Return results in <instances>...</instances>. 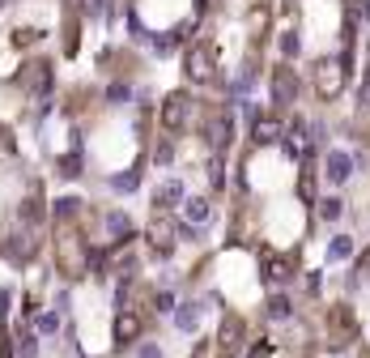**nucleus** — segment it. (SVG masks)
<instances>
[{
  "instance_id": "nucleus-14",
  "label": "nucleus",
  "mask_w": 370,
  "mask_h": 358,
  "mask_svg": "<svg viewBox=\"0 0 370 358\" xmlns=\"http://www.w3.org/2000/svg\"><path fill=\"white\" fill-rule=\"evenodd\" d=\"M179 200H183V184H179V179H166L162 188L153 192V205H157V214H166L171 205H179Z\"/></svg>"
},
{
  "instance_id": "nucleus-11",
  "label": "nucleus",
  "mask_w": 370,
  "mask_h": 358,
  "mask_svg": "<svg viewBox=\"0 0 370 358\" xmlns=\"http://www.w3.org/2000/svg\"><path fill=\"white\" fill-rule=\"evenodd\" d=\"M273 98H277V107H290V102L298 98V77L290 64H277L273 69Z\"/></svg>"
},
{
  "instance_id": "nucleus-5",
  "label": "nucleus",
  "mask_w": 370,
  "mask_h": 358,
  "mask_svg": "<svg viewBox=\"0 0 370 358\" xmlns=\"http://www.w3.org/2000/svg\"><path fill=\"white\" fill-rule=\"evenodd\" d=\"M192 111H196V98L183 94V90H175V94L162 102V128H166V132H183V128L192 124Z\"/></svg>"
},
{
  "instance_id": "nucleus-1",
  "label": "nucleus",
  "mask_w": 370,
  "mask_h": 358,
  "mask_svg": "<svg viewBox=\"0 0 370 358\" xmlns=\"http://www.w3.org/2000/svg\"><path fill=\"white\" fill-rule=\"evenodd\" d=\"M77 205L81 200H73V196L56 200V239H51V247H56V265L64 277H81L90 265V243L77 226Z\"/></svg>"
},
{
  "instance_id": "nucleus-3",
  "label": "nucleus",
  "mask_w": 370,
  "mask_h": 358,
  "mask_svg": "<svg viewBox=\"0 0 370 358\" xmlns=\"http://www.w3.org/2000/svg\"><path fill=\"white\" fill-rule=\"evenodd\" d=\"M200 132H204V141L213 145V149H226L230 145L234 124H230V111L222 107V102H208V107L200 111Z\"/></svg>"
},
{
  "instance_id": "nucleus-21",
  "label": "nucleus",
  "mask_w": 370,
  "mask_h": 358,
  "mask_svg": "<svg viewBox=\"0 0 370 358\" xmlns=\"http://www.w3.org/2000/svg\"><path fill=\"white\" fill-rule=\"evenodd\" d=\"M290 312H294V307H290V298H285V294H277V298L269 303V316H273V320H285Z\"/></svg>"
},
{
  "instance_id": "nucleus-24",
  "label": "nucleus",
  "mask_w": 370,
  "mask_h": 358,
  "mask_svg": "<svg viewBox=\"0 0 370 358\" xmlns=\"http://www.w3.org/2000/svg\"><path fill=\"white\" fill-rule=\"evenodd\" d=\"M81 171V158H77V153H73V158H64L60 163V175H77Z\"/></svg>"
},
{
  "instance_id": "nucleus-13",
  "label": "nucleus",
  "mask_w": 370,
  "mask_h": 358,
  "mask_svg": "<svg viewBox=\"0 0 370 358\" xmlns=\"http://www.w3.org/2000/svg\"><path fill=\"white\" fill-rule=\"evenodd\" d=\"M30 252H34V239H30V226H22V230H13V235H9V243H5V256H9V261H30Z\"/></svg>"
},
{
  "instance_id": "nucleus-6",
  "label": "nucleus",
  "mask_w": 370,
  "mask_h": 358,
  "mask_svg": "<svg viewBox=\"0 0 370 358\" xmlns=\"http://www.w3.org/2000/svg\"><path fill=\"white\" fill-rule=\"evenodd\" d=\"M243 337H247V320L230 312V316L222 320V329H218V354H213V358H234V354L243 350Z\"/></svg>"
},
{
  "instance_id": "nucleus-26",
  "label": "nucleus",
  "mask_w": 370,
  "mask_h": 358,
  "mask_svg": "<svg viewBox=\"0 0 370 358\" xmlns=\"http://www.w3.org/2000/svg\"><path fill=\"white\" fill-rule=\"evenodd\" d=\"M324 218H328V222L341 218V200H324Z\"/></svg>"
},
{
  "instance_id": "nucleus-28",
  "label": "nucleus",
  "mask_w": 370,
  "mask_h": 358,
  "mask_svg": "<svg viewBox=\"0 0 370 358\" xmlns=\"http://www.w3.org/2000/svg\"><path fill=\"white\" fill-rule=\"evenodd\" d=\"M141 358H162V350H157L153 341H145V345H141Z\"/></svg>"
},
{
  "instance_id": "nucleus-25",
  "label": "nucleus",
  "mask_w": 370,
  "mask_h": 358,
  "mask_svg": "<svg viewBox=\"0 0 370 358\" xmlns=\"http://www.w3.org/2000/svg\"><path fill=\"white\" fill-rule=\"evenodd\" d=\"M353 132H357V137H362V141H366V145H370V116H362V120H357V124H353Z\"/></svg>"
},
{
  "instance_id": "nucleus-30",
  "label": "nucleus",
  "mask_w": 370,
  "mask_h": 358,
  "mask_svg": "<svg viewBox=\"0 0 370 358\" xmlns=\"http://www.w3.org/2000/svg\"><path fill=\"white\" fill-rule=\"evenodd\" d=\"M115 188H124V192H128V188H136V175H120V179H115Z\"/></svg>"
},
{
  "instance_id": "nucleus-27",
  "label": "nucleus",
  "mask_w": 370,
  "mask_h": 358,
  "mask_svg": "<svg viewBox=\"0 0 370 358\" xmlns=\"http://www.w3.org/2000/svg\"><path fill=\"white\" fill-rule=\"evenodd\" d=\"M13 43H17V47H30V43H34V30H17Z\"/></svg>"
},
{
  "instance_id": "nucleus-16",
  "label": "nucleus",
  "mask_w": 370,
  "mask_h": 358,
  "mask_svg": "<svg viewBox=\"0 0 370 358\" xmlns=\"http://www.w3.org/2000/svg\"><path fill=\"white\" fill-rule=\"evenodd\" d=\"M183 214H187V222H192V226H200V222H204L208 214H213V205H208V196H192Z\"/></svg>"
},
{
  "instance_id": "nucleus-31",
  "label": "nucleus",
  "mask_w": 370,
  "mask_h": 358,
  "mask_svg": "<svg viewBox=\"0 0 370 358\" xmlns=\"http://www.w3.org/2000/svg\"><path fill=\"white\" fill-rule=\"evenodd\" d=\"M366 102H370V77H366Z\"/></svg>"
},
{
  "instance_id": "nucleus-18",
  "label": "nucleus",
  "mask_w": 370,
  "mask_h": 358,
  "mask_svg": "<svg viewBox=\"0 0 370 358\" xmlns=\"http://www.w3.org/2000/svg\"><path fill=\"white\" fill-rule=\"evenodd\" d=\"M251 137H255L259 145H269V141H277V137H281V124H277V120H255Z\"/></svg>"
},
{
  "instance_id": "nucleus-20",
  "label": "nucleus",
  "mask_w": 370,
  "mask_h": 358,
  "mask_svg": "<svg viewBox=\"0 0 370 358\" xmlns=\"http://www.w3.org/2000/svg\"><path fill=\"white\" fill-rule=\"evenodd\" d=\"M349 167H353V163L345 158L341 149H336V153H328V179H345V175H349Z\"/></svg>"
},
{
  "instance_id": "nucleus-17",
  "label": "nucleus",
  "mask_w": 370,
  "mask_h": 358,
  "mask_svg": "<svg viewBox=\"0 0 370 358\" xmlns=\"http://www.w3.org/2000/svg\"><path fill=\"white\" fill-rule=\"evenodd\" d=\"M196 324H200V307H196V303H183V307H179V312H175V329H183V333H192Z\"/></svg>"
},
{
  "instance_id": "nucleus-7",
  "label": "nucleus",
  "mask_w": 370,
  "mask_h": 358,
  "mask_svg": "<svg viewBox=\"0 0 370 358\" xmlns=\"http://www.w3.org/2000/svg\"><path fill=\"white\" fill-rule=\"evenodd\" d=\"M259 261H264V277L277 282V286L290 282V277L298 273V252H269V247H264Z\"/></svg>"
},
{
  "instance_id": "nucleus-12",
  "label": "nucleus",
  "mask_w": 370,
  "mask_h": 358,
  "mask_svg": "<svg viewBox=\"0 0 370 358\" xmlns=\"http://www.w3.org/2000/svg\"><path fill=\"white\" fill-rule=\"evenodd\" d=\"M111 333H115V345H128V341L141 333V316L132 312V307H120V316H115V329H111Z\"/></svg>"
},
{
  "instance_id": "nucleus-19",
  "label": "nucleus",
  "mask_w": 370,
  "mask_h": 358,
  "mask_svg": "<svg viewBox=\"0 0 370 358\" xmlns=\"http://www.w3.org/2000/svg\"><path fill=\"white\" fill-rule=\"evenodd\" d=\"M77 47H81V26H77V18L69 13V18H64V51H69V56H73Z\"/></svg>"
},
{
  "instance_id": "nucleus-4",
  "label": "nucleus",
  "mask_w": 370,
  "mask_h": 358,
  "mask_svg": "<svg viewBox=\"0 0 370 358\" xmlns=\"http://www.w3.org/2000/svg\"><path fill=\"white\" fill-rule=\"evenodd\" d=\"M353 341H357V316H353V307H345V303L328 307V345L332 350H345Z\"/></svg>"
},
{
  "instance_id": "nucleus-9",
  "label": "nucleus",
  "mask_w": 370,
  "mask_h": 358,
  "mask_svg": "<svg viewBox=\"0 0 370 358\" xmlns=\"http://www.w3.org/2000/svg\"><path fill=\"white\" fill-rule=\"evenodd\" d=\"M17 85H22L26 94H47V90H51V64H47V60H30V64L17 73Z\"/></svg>"
},
{
  "instance_id": "nucleus-8",
  "label": "nucleus",
  "mask_w": 370,
  "mask_h": 358,
  "mask_svg": "<svg viewBox=\"0 0 370 358\" xmlns=\"http://www.w3.org/2000/svg\"><path fill=\"white\" fill-rule=\"evenodd\" d=\"M213 64H218V56H213V47H208V43H196L187 51V60H183V69H187L192 81H208V77H213Z\"/></svg>"
},
{
  "instance_id": "nucleus-10",
  "label": "nucleus",
  "mask_w": 370,
  "mask_h": 358,
  "mask_svg": "<svg viewBox=\"0 0 370 358\" xmlns=\"http://www.w3.org/2000/svg\"><path fill=\"white\" fill-rule=\"evenodd\" d=\"M175 230H179V226H175V222H171L166 214H157V218H153V222L145 226V235H149L153 252H162V256H166V252H175Z\"/></svg>"
},
{
  "instance_id": "nucleus-23",
  "label": "nucleus",
  "mask_w": 370,
  "mask_h": 358,
  "mask_svg": "<svg viewBox=\"0 0 370 358\" xmlns=\"http://www.w3.org/2000/svg\"><path fill=\"white\" fill-rule=\"evenodd\" d=\"M81 9H85L90 18H98V13H107V0H81Z\"/></svg>"
},
{
  "instance_id": "nucleus-29",
  "label": "nucleus",
  "mask_w": 370,
  "mask_h": 358,
  "mask_svg": "<svg viewBox=\"0 0 370 358\" xmlns=\"http://www.w3.org/2000/svg\"><path fill=\"white\" fill-rule=\"evenodd\" d=\"M22 358H34V337H30V333L22 337Z\"/></svg>"
},
{
  "instance_id": "nucleus-2",
  "label": "nucleus",
  "mask_w": 370,
  "mask_h": 358,
  "mask_svg": "<svg viewBox=\"0 0 370 358\" xmlns=\"http://www.w3.org/2000/svg\"><path fill=\"white\" fill-rule=\"evenodd\" d=\"M311 77H315V94H320L324 102H332V98H341V90L349 81V64L336 60V56H324L320 64L311 69Z\"/></svg>"
},
{
  "instance_id": "nucleus-22",
  "label": "nucleus",
  "mask_w": 370,
  "mask_h": 358,
  "mask_svg": "<svg viewBox=\"0 0 370 358\" xmlns=\"http://www.w3.org/2000/svg\"><path fill=\"white\" fill-rule=\"evenodd\" d=\"M349 252H353V239H349V235H336V243H332V256L341 261V256H349Z\"/></svg>"
},
{
  "instance_id": "nucleus-15",
  "label": "nucleus",
  "mask_w": 370,
  "mask_h": 358,
  "mask_svg": "<svg viewBox=\"0 0 370 358\" xmlns=\"http://www.w3.org/2000/svg\"><path fill=\"white\" fill-rule=\"evenodd\" d=\"M43 188H30V196H26V205H22V222L26 226H34V222H43Z\"/></svg>"
}]
</instances>
